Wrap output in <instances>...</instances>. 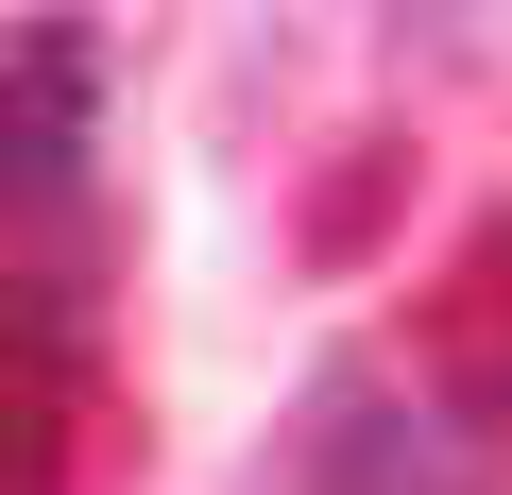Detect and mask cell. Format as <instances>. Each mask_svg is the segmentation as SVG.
I'll list each match as a JSON object with an SVG mask.
<instances>
[{"label":"cell","mask_w":512,"mask_h":495,"mask_svg":"<svg viewBox=\"0 0 512 495\" xmlns=\"http://www.w3.org/2000/svg\"><path fill=\"white\" fill-rule=\"evenodd\" d=\"M291 478H308V495H478V427H461V410H376V393L342 376V393L308 410Z\"/></svg>","instance_id":"7a4b0ae2"},{"label":"cell","mask_w":512,"mask_h":495,"mask_svg":"<svg viewBox=\"0 0 512 495\" xmlns=\"http://www.w3.org/2000/svg\"><path fill=\"white\" fill-rule=\"evenodd\" d=\"M69 444H86V359L35 325V359H18V495H69Z\"/></svg>","instance_id":"277c9868"},{"label":"cell","mask_w":512,"mask_h":495,"mask_svg":"<svg viewBox=\"0 0 512 495\" xmlns=\"http://www.w3.org/2000/svg\"><path fill=\"white\" fill-rule=\"evenodd\" d=\"M376 188H393V137H359V171L325 188V222H308V239H325V257H359V222H376Z\"/></svg>","instance_id":"5b68a950"},{"label":"cell","mask_w":512,"mask_h":495,"mask_svg":"<svg viewBox=\"0 0 512 495\" xmlns=\"http://www.w3.org/2000/svg\"><path fill=\"white\" fill-rule=\"evenodd\" d=\"M86 103H103V52H86L69 18H35V35H18V86H0V171H18L35 205L86 171Z\"/></svg>","instance_id":"3957f363"},{"label":"cell","mask_w":512,"mask_h":495,"mask_svg":"<svg viewBox=\"0 0 512 495\" xmlns=\"http://www.w3.org/2000/svg\"><path fill=\"white\" fill-rule=\"evenodd\" d=\"M410 376H427V410H461L478 444L512 427V205L444 257V291H427V325H410Z\"/></svg>","instance_id":"6da1fadb"}]
</instances>
